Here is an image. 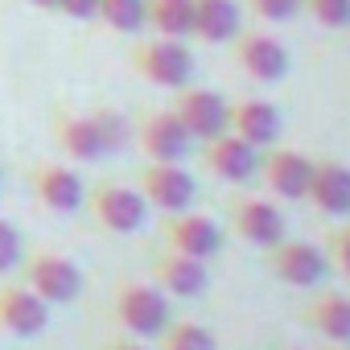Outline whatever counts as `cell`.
I'll return each instance as SVG.
<instances>
[{
    "label": "cell",
    "mask_w": 350,
    "mask_h": 350,
    "mask_svg": "<svg viewBox=\"0 0 350 350\" xmlns=\"http://www.w3.org/2000/svg\"><path fill=\"white\" fill-rule=\"evenodd\" d=\"M235 62L256 83H280L288 75V66H293L284 42H276L272 33H260V29H247V33L239 29V38H235Z\"/></svg>",
    "instance_id": "obj_13"
},
{
    "label": "cell",
    "mask_w": 350,
    "mask_h": 350,
    "mask_svg": "<svg viewBox=\"0 0 350 350\" xmlns=\"http://www.w3.org/2000/svg\"><path fill=\"white\" fill-rule=\"evenodd\" d=\"M346 350H350V346H346Z\"/></svg>",
    "instance_id": "obj_35"
},
{
    "label": "cell",
    "mask_w": 350,
    "mask_h": 350,
    "mask_svg": "<svg viewBox=\"0 0 350 350\" xmlns=\"http://www.w3.org/2000/svg\"><path fill=\"white\" fill-rule=\"evenodd\" d=\"M325 260H329V268L334 272H342L346 280H350V223H338L329 235H325Z\"/></svg>",
    "instance_id": "obj_26"
},
{
    "label": "cell",
    "mask_w": 350,
    "mask_h": 350,
    "mask_svg": "<svg viewBox=\"0 0 350 350\" xmlns=\"http://www.w3.org/2000/svg\"><path fill=\"white\" fill-rule=\"evenodd\" d=\"M21 235H17V227L5 219V215H0V276H5V272H13L17 264H21Z\"/></svg>",
    "instance_id": "obj_29"
},
{
    "label": "cell",
    "mask_w": 350,
    "mask_h": 350,
    "mask_svg": "<svg viewBox=\"0 0 350 350\" xmlns=\"http://www.w3.org/2000/svg\"><path fill=\"white\" fill-rule=\"evenodd\" d=\"M33 9H58V0H29Z\"/></svg>",
    "instance_id": "obj_32"
},
{
    "label": "cell",
    "mask_w": 350,
    "mask_h": 350,
    "mask_svg": "<svg viewBox=\"0 0 350 350\" xmlns=\"http://www.w3.org/2000/svg\"><path fill=\"white\" fill-rule=\"evenodd\" d=\"M83 206L111 235H132L148 219V202L140 198V190L136 186H124V182H95L83 194Z\"/></svg>",
    "instance_id": "obj_3"
},
{
    "label": "cell",
    "mask_w": 350,
    "mask_h": 350,
    "mask_svg": "<svg viewBox=\"0 0 350 350\" xmlns=\"http://www.w3.org/2000/svg\"><path fill=\"white\" fill-rule=\"evenodd\" d=\"M227 219H231V231L235 239H243L247 247H276L280 239H288V223H284V211L260 194H239L227 202Z\"/></svg>",
    "instance_id": "obj_5"
},
{
    "label": "cell",
    "mask_w": 350,
    "mask_h": 350,
    "mask_svg": "<svg viewBox=\"0 0 350 350\" xmlns=\"http://www.w3.org/2000/svg\"><path fill=\"white\" fill-rule=\"evenodd\" d=\"M202 165L215 173L219 182L243 186V182H252L256 173H260V148H252L235 132H223V136H215V140L202 144Z\"/></svg>",
    "instance_id": "obj_15"
},
{
    "label": "cell",
    "mask_w": 350,
    "mask_h": 350,
    "mask_svg": "<svg viewBox=\"0 0 350 350\" xmlns=\"http://www.w3.org/2000/svg\"><path fill=\"white\" fill-rule=\"evenodd\" d=\"M21 284L33 288L46 305H70L83 293V272L75 260H66L62 252L50 247H33L29 256H21Z\"/></svg>",
    "instance_id": "obj_2"
},
{
    "label": "cell",
    "mask_w": 350,
    "mask_h": 350,
    "mask_svg": "<svg viewBox=\"0 0 350 350\" xmlns=\"http://www.w3.org/2000/svg\"><path fill=\"white\" fill-rule=\"evenodd\" d=\"M280 350H301V346H280Z\"/></svg>",
    "instance_id": "obj_33"
},
{
    "label": "cell",
    "mask_w": 350,
    "mask_h": 350,
    "mask_svg": "<svg viewBox=\"0 0 350 350\" xmlns=\"http://www.w3.org/2000/svg\"><path fill=\"white\" fill-rule=\"evenodd\" d=\"M50 325V305L25 284H0V329L13 338H38Z\"/></svg>",
    "instance_id": "obj_17"
},
{
    "label": "cell",
    "mask_w": 350,
    "mask_h": 350,
    "mask_svg": "<svg viewBox=\"0 0 350 350\" xmlns=\"http://www.w3.org/2000/svg\"><path fill=\"white\" fill-rule=\"evenodd\" d=\"M132 66L144 83L165 91H182L194 79V54L182 38H140L132 46Z\"/></svg>",
    "instance_id": "obj_1"
},
{
    "label": "cell",
    "mask_w": 350,
    "mask_h": 350,
    "mask_svg": "<svg viewBox=\"0 0 350 350\" xmlns=\"http://www.w3.org/2000/svg\"><path fill=\"white\" fill-rule=\"evenodd\" d=\"M268 268L288 288H317L329 276L325 247L309 239H280L276 247H268Z\"/></svg>",
    "instance_id": "obj_7"
},
{
    "label": "cell",
    "mask_w": 350,
    "mask_h": 350,
    "mask_svg": "<svg viewBox=\"0 0 350 350\" xmlns=\"http://www.w3.org/2000/svg\"><path fill=\"white\" fill-rule=\"evenodd\" d=\"M0 178H5V169H0Z\"/></svg>",
    "instance_id": "obj_34"
},
{
    "label": "cell",
    "mask_w": 350,
    "mask_h": 350,
    "mask_svg": "<svg viewBox=\"0 0 350 350\" xmlns=\"http://www.w3.org/2000/svg\"><path fill=\"white\" fill-rule=\"evenodd\" d=\"M107 350H148V346H144V338H116V342H107Z\"/></svg>",
    "instance_id": "obj_31"
},
{
    "label": "cell",
    "mask_w": 350,
    "mask_h": 350,
    "mask_svg": "<svg viewBox=\"0 0 350 350\" xmlns=\"http://www.w3.org/2000/svg\"><path fill=\"white\" fill-rule=\"evenodd\" d=\"M29 190L46 211H58V215H75L83 206V194H87L83 178L62 161H38L29 169Z\"/></svg>",
    "instance_id": "obj_11"
},
{
    "label": "cell",
    "mask_w": 350,
    "mask_h": 350,
    "mask_svg": "<svg viewBox=\"0 0 350 350\" xmlns=\"http://www.w3.org/2000/svg\"><path fill=\"white\" fill-rule=\"evenodd\" d=\"M161 235H165L169 252H182V256H194V260H211V256L223 252V227L211 215H198V211L169 215Z\"/></svg>",
    "instance_id": "obj_12"
},
{
    "label": "cell",
    "mask_w": 350,
    "mask_h": 350,
    "mask_svg": "<svg viewBox=\"0 0 350 350\" xmlns=\"http://www.w3.org/2000/svg\"><path fill=\"white\" fill-rule=\"evenodd\" d=\"M260 178L264 186L276 194V198H288V202H301L309 194V178H313V157L297 152V148H264L260 152Z\"/></svg>",
    "instance_id": "obj_10"
},
{
    "label": "cell",
    "mask_w": 350,
    "mask_h": 350,
    "mask_svg": "<svg viewBox=\"0 0 350 350\" xmlns=\"http://www.w3.org/2000/svg\"><path fill=\"white\" fill-rule=\"evenodd\" d=\"M144 25L157 38H190L194 0H144Z\"/></svg>",
    "instance_id": "obj_22"
},
{
    "label": "cell",
    "mask_w": 350,
    "mask_h": 350,
    "mask_svg": "<svg viewBox=\"0 0 350 350\" xmlns=\"http://www.w3.org/2000/svg\"><path fill=\"white\" fill-rule=\"evenodd\" d=\"M99 21L116 33L144 29V0H99Z\"/></svg>",
    "instance_id": "obj_24"
},
{
    "label": "cell",
    "mask_w": 350,
    "mask_h": 350,
    "mask_svg": "<svg viewBox=\"0 0 350 350\" xmlns=\"http://www.w3.org/2000/svg\"><path fill=\"white\" fill-rule=\"evenodd\" d=\"M305 202H313V211H321L329 219H346L350 215V165L313 161V178H309Z\"/></svg>",
    "instance_id": "obj_19"
},
{
    "label": "cell",
    "mask_w": 350,
    "mask_h": 350,
    "mask_svg": "<svg viewBox=\"0 0 350 350\" xmlns=\"http://www.w3.org/2000/svg\"><path fill=\"white\" fill-rule=\"evenodd\" d=\"M243 29V13L239 0H194V29L190 38L206 42V46H227L235 42Z\"/></svg>",
    "instance_id": "obj_20"
},
{
    "label": "cell",
    "mask_w": 350,
    "mask_h": 350,
    "mask_svg": "<svg viewBox=\"0 0 350 350\" xmlns=\"http://www.w3.org/2000/svg\"><path fill=\"white\" fill-rule=\"evenodd\" d=\"M136 190L148 206L165 215L190 211L198 198V182L190 169H182V161H144V169L136 173Z\"/></svg>",
    "instance_id": "obj_4"
},
{
    "label": "cell",
    "mask_w": 350,
    "mask_h": 350,
    "mask_svg": "<svg viewBox=\"0 0 350 350\" xmlns=\"http://www.w3.org/2000/svg\"><path fill=\"white\" fill-rule=\"evenodd\" d=\"M91 116H95V124H99V132H103V140H107V152H116V148L128 144L132 128H128L124 116H116V111H107V107H99V111H91Z\"/></svg>",
    "instance_id": "obj_27"
},
{
    "label": "cell",
    "mask_w": 350,
    "mask_h": 350,
    "mask_svg": "<svg viewBox=\"0 0 350 350\" xmlns=\"http://www.w3.org/2000/svg\"><path fill=\"white\" fill-rule=\"evenodd\" d=\"M227 132H235L239 140H247L252 148L264 152V148L280 144V111L268 99H256V95L235 99L227 107Z\"/></svg>",
    "instance_id": "obj_16"
},
{
    "label": "cell",
    "mask_w": 350,
    "mask_h": 350,
    "mask_svg": "<svg viewBox=\"0 0 350 350\" xmlns=\"http://www.w3.org/2000/svg\"><path fill=\"white\" fill-rule=\"evenodd\" d=\"M227 107L231 103L211 87H182L178 99H173V111H178V120L194 144H206L227 132Z\"/></svg>",
    "instance_id": "obj_9"
},
{
    "label": "cell",
    "mask_w": 350,
    "mask_h": 350,
    "mask_svg": "<svg viewBox=\"0 0 350 350\" xmlns=\"http://www.w3.org/2000/svg\"><path fill=\"white\" fill-rule=\"evenodd\" d=\"M50 136L54 144L70 157V161H103L107 157V140L95 124V116L87 111H70V107H58L50 116Z\"/></svg>",
    "instance_id": "obj_14"
},
{
    "label": "cell",
    "mask_w": 350,
    "mask_h": 350,
    "mask_svg": "<svg viewBox=\"0 0 350 350\" xmlns=\"http://www.w3.org/2000/svg\"><path fill=\"white\" fill-rule=\"evenodd\" d=\"M157 346L161 350H219V338L198 321H173L169 317V325L157 334Z\"/></svg>",
    "instance_id": "obj_23"
},
{
    "label": "cell",
    "mask_w": 350,
    "mask_h": 350,
    "mask_svg": "<svg viewBox=\"0 0 350 350\" xmlns=\"http://www.w3.org/2000/svg\"><path fill=\"white\" fill-rule=\"evenodd\" d=\"M243 5H247L260 21H272V25L293 21V17L301 13V0H243Z\"/></svg>",
    "instance_id": "obj_28"
},
{
    "label": "cell",
    "mask_w": 350,
    "mask_h": 350,
    "mask_svg": "<svg viewBox=\"0 0 350 350\" xmlns=\"http://www.w3.org/2000/svg\"><path fill=\"white\" fill-rule=\"evenodd\" d=\"M301 13H309L321 29H346L350 25V0H301Z\"/></svg>",
    "instance_id": "obj_25"
},
{
    "label": "cell",
    "mask_w": 350,
    "mask_h": 350,
    "mask_svg": "<svg viewBox=\"0 0 350 350\" xmlns=\"http://www.w3.org/2000/svg\"><path fill=\"white\" fill-rule=\"evenodd\" d=\"M152 284L165 297H202L211 284V272H206V260H194V256L165 247V256L152 260Z\"/></svg>",
    "instance_id": "obj_18"
},
{
    "label": "cell",
    "mask_w": 350,
    "mask_h": 350,
    "mask_svg": "<svg viewBox=\"0 0 350 350\" xmlns=\"http://www.w3.org/2000/svg\"><path fill=\"white\" fill-rule=\"evenodd\" d=\"M132 136H136V144H140V152L148 161H186L190 148H194L190 132L182 128V120H178V111H173V107L144 111Z\"/></svg>",
    "instance_id": "obj_8"
},
{
    "label": "cell",
    "mask_w": 350,
    "mask_h": 350,
    "mask_svg": "<svg viewBox=\"0 0 350 350\" xmlns=\"http://www.w3.org/2000/svg\"><path fill=\"white\" fill-rule=\"evenodd\" d=\"M305 321L325 338V342H338V346H350V297L346 293H317L309 305H305Z\"/></svg>",
    "instance_id": "obj_21"
},
{
    "label": "cell",
    "mask_w": 350,
    "mask_h": 350,
    "mask_svg": "<svg viewBox=\"0 0 350 350\" xmlns=\"http://www.w3.org/2000/svg\"><path fill=\"white\" fill-rule=\"evenodd\" d=\"M116 321L132 338H157L169 325V301L157 284L128 280V284L116 288Z\"/></svg>",
    "instance_id": "obj_6"
},
{
    "label": "cell",
    "mask_w": 350,
    "mask_h": 350,
    "mask_svg": "<svg viewBox=\"0 0 350 350\" xmlns=\"http://www.w3.org/2000/svg\"><path fill=\"white\" fill-rule=\"evenodd\" d=\"M58 13L70 21H95L99 17V0H58Z\"/></svg>",
    "instance_id": "obj_30"
}]
</instances>
